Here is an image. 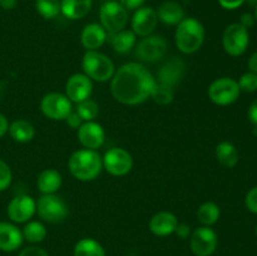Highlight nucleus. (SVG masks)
<instances>
[{
	"instance_id": "1",
	"label": "nucleus",
	"mask_w": 257,
	"mask_h": 256,
	"mask_svg": "<svg viewBox=\"0 0 257 256\" xmlns=\"http://www.w3.org/2000/svg\"><path fill=\"white\" fill-rule=\"evenodd\" d=\"M156 79L142 63L130 62L120 65L110 79V93L117 102L137 105L150 98Z\"/></svg>"
},
{
	"instance_id": "2",
	"label": "nucleus",
	"mask_w": 257,
	"mask_h": 256,
	"mask_svg": "<svg viewBox=\"0 0 257 256\" xmlns=\"http://www.w3.org/2000/svg\"><path fill=\"white\" fill-rule=\"evenodd\" d=\"M68 168L74 178L82 182L93 181L100 175L103 170L102 157L94 150H78L70 155Z\"/></svg>"
},
{
	"instance_id": "3",
	"label": "nucleus",
	"mask_w": 257,
	"mask_h": 256,
	"mask_svg": "<svg viewBox=\"0 0 257 256\" xmlns=\"http://www.w3.org/2000/svg\"><path fill=\"white\" fill-rule=\"evenodd\" d=\"M205 42V28L202 23L192 17L185 18L176 25L175 44L183 54L198 52Z\"/></svg>"
},
{
	"instance_id": "4",
	"label": "nucleus",
	"mask_w": 257,
	"mask_h": 256,
	"mask_svg": "<svg viewBox=\"0 0 257 256\" xmlns=\"http://www.w3.org/2000/svg\"><path fill=\"white\" fill-rule=\"evenodd\" d=\"M83 73L94 82L104 83L112 79L115 72L113 60L99 50H87L82 59Z\"/></svg>"
},
{
	"instance_id": "5",
	"label": "nucleus",
	"mask_w": 257,
	"mask_h": 256,
	"mask_svg": "<svg viewBox=\"0 0 257 256\" xmlns=\"http://www.w3.org/2000/svg\"><path fill=\"white\" fill-rule=\"evenodd\" d=\"M99 22L108 35L115 34L125 29L128 23V10L119 2L108 0L103 3L99 9Z\"/></svg>"
},
{
	"instance_id": "6",
	"label": "nucleus",
	"mask_w": 257,
	"mask_h": 256,
	"mask_svg": "<svg viewBox=\"0 0 257 256\" xmlns=\"http://www.w3.org/2000/svg\"><path fill=\"white\" fill-rule=\"evenodd\" d=\"M35 213H38V216L45 222L58 223L65 220L69 210L63 198L55 193H52V195H42L38 198Z\"/></svg>"
},
{
	"instance_id": "7",
	"label": "nucleus",
	"mask_w": 257,
	"mask_h": 256,
	"mask_svg": "<svg viewBox=\"0 0 257 256\" xmlns=\"http://www.w3.org/2000/svg\"><path fill=\"white\" fill-rule=\"evenodd\" d=\"M208 98L217 105H230L240 97L241 89L237 80L230 77L217 78L208 87Z\"/></svg>"
},
{
	"instance_id": "8",
	"label": "nucleus",
	"mask_w": 257,
	"mask_h": 256,
	"mask_svg": "<svg viewBox=\"0 0 257 256\" xmlns=\"http://www.w3.org/2000/svg\"><path fill=\"white\" fill-rule=\"evenodd\" d=\"M168 43L162 35H148L136 44V55L141 62L156 63L167 54Z\"/></svg>"
},
{
	"instance_id": "9",
	"label": "nucleus",
	"mask_w": 257,
	"mask_h": 256,
	"mask_svg": "<svg viewBox=\"0 0 257 256\" xmlns=\"http://www.w3.org/2000/svg\"><path fill=\"white\" fill-rule=\"evenodd\" d=\"M250 43L248 29L240 24L233 23L225 29L222 35V47L231 57H240L246 52Z\"/></svg>"
},
{
	"instance_id": "10",
	"label": "nucleus",
	"mask_w": 257,
	"mask_h": 256,
	"mask_svg": "<svg viewBox=\"0 0 257 256\" xmlns=\"http://www.w3.org/2000/svg\"><path fill=\"white\" fill-rule=\"evenodd\" d=\"M103 168L109 175L122 177L131 172L133 167L132 155L127 150L120 147H113L108 150L102 157Z\"/></svg>"
},
{
	"instance_id": "11",
	"label": "nucleus",
	"mask_w": 257,
	"mask_h": 256,
	"mask_svg": "<svg viewBox=\"0 0 257 256\" xmlns=\"http://www.w3.org/2000/svg\"><path fill=\"white\" fill-rule=\"evenodd\" d=\"M40 109L47 118L52 120H64L73 110L72 102L63 93L52 92L45 94L40 102Z\"/></svg>"
},
{
	"instance_id": "12",
	"label": "nucleus",
	"mask_w": 257,
	"mask_h": 256,
	"mask_svg": "<svg viewBox=\"0 0 257 256\" xmlns=\"http://www.w3.org/2000/svg\"><path fill=\"white\" fill-rule=\"evenodd\" d=\"M218 237L210 226H200L190 236V245L193 255L211 256L217 248Z\"/></svg>"
},
{
	"instance_id": "13",
	"label": "nucleus",
	"mask_w": 257,
	"mask_h": 256,
	"mask_svg": "<svg viewBox=\"0 0 257 256\" xmlns=\"http://www.w3.org/2000/svg\"><path fill=\"white\" fill-rule=\"evenodd\" d=\"M37 212V201L29 195H18L7 207L8 217L14 223H27Z\"/></svg>"
},
{
	"instance_id": "14",
	"label": "nucleus",
	"mask_w": 257,
	"mask_h": 256,
	"mask_svg": "<svg viewBox=\"0 0 257 256\" xmlns=\"http://www.w3.org/2000/svg\"><path fill=\"white\" fill-rule=\"evenodd\" d=\"M93 92V80L84 73H74L65 83V95L72 103H79L90 98Z\"/></svg>"
},
{
	"instance_id": "15",
	"label": "nucleus",
	"mask_w": 257,
	"mask_h": 256,
	"mask_svg": "<svg viewBox=\"0 0 257 256\" xmlns=\"http://www.w3.org/2000/svg\"><path fill=\"white\" fill-rule=\"evenodd\" d=\"M132 32L137 37L145 38L153 34L158 24L157 13L151 7H141L135 10L132 17Z\"/></svg>"
},
{
	"instance_id": "16",
	"label": "nucleus",
	"mask_w": 257,
	"mask_h": 256,
	"mask_svg": "<svg viewBox=\"0 0 257 256\" xmlns=\"http://www.w3.org/2000/svg\"><path fill=\"white\" fill-rule=\"evenodd\" d=\"M186 73V64L182 59L173 57L163 63L157 72L156 82L175 89L176 85L182 80Z\"/></svg>"
},
{
	"instance_id": "17",
	"label": "nucleus",
	"mask_w": 257,
	"mask_h": 256,
	"mask_svg": "<svg viewBox=\"0 0 257 256\" xmlns=\"http://www.w3.org/2000/svg\"><path fill=\"white\" fill-rule=\"evenodd\" d=\"M77 137L80 145L87 150H94L102 147L105 141V132L102 124L89 120L83 122L82 125L77 130Z\"/></svg>"
},
{
	"instance_id": "18",
	"label": "nucleus",
	"mask_w": 257,
	"mask_h": 256,
	"mask_svg": "<svg viewBox=\"0 0 257 256\" xmlns=\"http://www.w3.org/2000/svg\"><path fill=\"white\" fill-rule=\"evenodd\" d=\"M178 223L180 222L175 213L170 211H160L151 217L148 227L153 235L158 237H165V236L175 233Z\"/></svg>"
},
{
	"instance_id": "19",
	"label": "nucleus",
	"mask_w": 257,
	"mask_h": 256,
	"mask_svg": "<svg viewBox=\"0 0 257 256\" xmlns=\"http://www.w3.org/2000/svg\"><path fill=\"white\" fill-rule=\"evenodd\" d=\"M23 232L17 225L0 221V250L12 252L23 245Z\"/></svg>"
},
{
	"instance_id": "20",
	"label": "nucleus",
	"mask_w": 257,
	"mask_h": 256,
	"mask_svg": "<svg viewBox=\"0 0 257 256\" xmlns=\"http://www.w3.org/2000/svg\"><path fill=\"white\" fill-rule=\"evenodd\" d=\"M108 39V33L98 23H90L80 33V43L85 50H98Z\"/></svg>"
},
{
	"instance_id": "21",
	"label": "nucleus",
	"mask_w": 257,
	"mask_h": 256,
	"mask_svg": "<svg viewBox=\"0 0 257 256\" xmlns=\"http://www.w3.org/2000/svg\"><path fill=\"white\" fill-rule=\"evenodd\" d=\"M156 13H157L158 20L166 25H177L186 18L182 5L173 0H166L161 3Z\"/></svg>"
},
{
	"instance_id": "22",
	"label": "nucleus",
	"mask_w": 257,
	"mask_h": 256,
	"mask_svg": "<svg viewBox=\"0 0 257 256\" xmlns=\"http://www.w3.org/2000/svg\"><path fill=\"white\" fill-rule=\"evenodd\" d=\"M93 0H60V14L69 20L83 19L90 12Z\"/></svg>"
},
{
	"instance_id": "23",
	"label": "nucleus",
	"mask_w": 257,
	"mask_h": 256,
	"mask_svg": "<svg viewBox=\"0 0 257 256\" xmlns=\"http://www.w3.org/2000/svg\"><path fill=\"white\" fill-rule=\"evenodd\" d=\"M62 175L54 168H47L42 171L37 178V187L42 195L55 193L62 186Z\"/></svg>"
},
{
	"instance_id": "24",
	"label": "nucleus",
	"mask_w": 257,
	"mask_h": 256,
	"mask_svg": "<svg viewBox=\"0 0 257 256\" xmlns=\"http://www.w3.org/2000/svg\"><path fill=\"white\" fill-rule=\"evenodd\" d=\"M8 133L13 141L18 143H28L34 138L35 128L30 122L25 119H17L9 124Z\"/></svg>"
},
{
	"instance_id": "25",
	"label": "nucleus",
	"mask_w": 257,
	"mask_h": 256,
	"mask_svg": "<svg viewBox=\"0 0 257 256\" xmlns=\"http://www.w3.org/2000/svg\"><path fill=\"white\" fill-rule=\"evenodd\" d=\"M109 38L114 52L119 53V54H125L137 44V35L132 30L128 29H123L115 34H110Z\"/></svg>"
},
{
	"instance_id": "26",
	"label": "nucleus",
	"mask_w": 257,
	"mask_h": 256,
	"mask_svg": "<svg viewBox=\"0 0 257 256\" xmlns=\"http://www.w3.org/2000/svg\"><path fill=\"white\" fill-rule=\"evenodd\" d=\"M216 160L226 168H233L238 162V151L231 142L223 141L216 146Z\"/></svg>"
},
{
	"instance_id": "27",
	"label": "nucleus",
	"mask_w": 257,
	"mask_h": 256,
	"mask_svg": "<svg viewBox=\"0 0 257 256\" xmlns=\"http://www.w3.org/2000/svg\"><path fill=\"white\" fill-rule=\"evenodd\" d=\"M221 210L217 203L212 201H206L197 208V218L202 226H212L220 220Z\"/></svg>"
},
{
	"instance_id": "28",
	"label": "nucleus",
	"mask_w": 257,
	"mask_h": 256,
	"mask_svg": "<svg viewBox=\"0 0 257 256\" xmlns=\"http://www.w3.org/2000/svg\"><path fill=\"white\" fill-rule=\"evenodd\" d=\"M74 256H105L103 246L94 238L85 237L78 241L73 250Z\"/></svg>"
},
{
	"instance_id": "29",
	"label": "nucleus",
	"mask_w": 257,
	"mask_h": 256,
	"mask_svg": "<svg viewBox=\"0 0 257 256\" xmlns=\"http://www.w3.org/2000/svg\"><path fill=\"white\" fill-rule=\"evenodd\" d=\"M23 237L30 243H39L47 237V227L40 221H28L22 230Z\"/></svg>"
},
{
	"instance_id": "30",
	"label": "nucleus",
	"mask_w": 257,
	"mask_h": 256,
	"mask_svg": "<svg viewBox=\"0 0 257 256\" xmlns=\"http://www.w3.org/2000/svg\"><path fill=\"white\" fill-rule=\"evenodd\" d=\"M35 9L44 19H54L60 14V0H35Z\"/></svg>"
},
{
	"instance_id": "31",
	"label": "nucleus",
	"mask_w": 257,
	"mask_h": 256,
	"mask_svg": "<svg viewBox=\"0 0 257 256\" xmlns=\"http://www.w3.org/2000/svg\"><path fill=\"white\" fill-rule=\"evenodd\" d=\"M173 97H175V89L167 87V85L160 84L157 82L155 83V87L150 95V98H152L157 104L161 105H167L172 103Z\"/></svg>"
},
{
	"instance_id": "32",
	"label": "nucleus",
	"mask_w": 257,
	"mask_h": 256,
	"mask_svg": "<svg viewBox=\"0 0 257 256\" xmlns=\"http://www.w3.org/2000/svg\"><path fill=\"white\" fill-rule=\"evenodd\" d=\"M77 113L82 118L83 122H89V120H94L97 118L98 113H99V107L95 100L88 98V99L77 103Z\"/></svg>"
},
{
	"instance_id": "33",
	"label": "nucleus",
	"mask_w": 257,
	"mask_h": 256,
	"mask_svg": "<svg viewBox=\"0 0 257 256\" xmlns=\"http://www.w3.org/2000/svg\"><path fill=\"white\" fill-rule=\"evenodd\" d=\"M238 87L246 93H253L257 90V74L247 72L242 74L238 79Z\"/></svg>"
},
{
	"instance_id": "34",
	"label": "nucleus",
	"mask_w": 257,
	"mask_h": 256,
	"mask_svg": "<svg viewBox=\"0 0 257 256\" xmlns=\"http://www.w3.org/2000/svg\"><path fill=\"white\" fill-rule=\"evenodd\" d=\"M13 180V173L9 165L0 160V192L5 191L10 186Z\"/></svg>"
},
{
	"instance_id": "35",
	"label": "nucleus",
	"mask_w": 257,
	"mask_h": 256,
	"mask_svg": "<svg viewBox=\"0 0 257 256\" xmlns=\"http://www.w3.org/2000/svg\"><path fill=\"white\" fill-rule=\"evenodd\" d=\"M245 205L250 212L257 215V186L251 188L245 198Z\"/></svg>"
},
{
	"instance_id": "36",
	"label": "nucleus",
	"mask_w": 257,
	"mask_h": 256,
	"mask_svg": "<svg viewBox=\"0 0 257 256\" xmlns=\"http://www.w3.org/2000/svg\"><path fill=\"white\" fill-rule=\"evenodd\" d=\"M19 256H49L47 251L38 246H28L20 251Z\"/></svg>"
},
{
	"instance_id": "37",
	"label": "nucleus",
	"mask_w": 257,
	"mask_h": 256,
	"mask_svg": "<svg viewBox=\"0 0 257 256\" xmlns=\"http://www.w3.org/2000/svg\"><path fill=\"white\" fill-rule=\"evenodd\" d=\"M64 120L70 128H73V130H78V128H79L83 123L82 118L79 117V114H78L77 112H73V110L69 113V114H68V117L65 118Z\"/></svg>"
},
{
	"instance_id": "38",
	"label": "nucleus",
	"mask_w": 257,
	"mask_h": 256,
	"mask_svg": "<svg viewBox=\"0 0 257 256\" xmlns=\"http://www.w3.org/2000/svg\"><path fill=\"white\" fill-rule=\"evenodd\" d=\"M246 2L247 0H218V4L221 5V8L226 10H235Z\"/></svg>"
},
{
	"instance_id": "39",
	"label": "nucleus",
	"mask_w": 257,
	"mask_h": 256,
	"mask_svg": "<svg viewBox=\"0 0 257 256\" xmlns=\"http://www.w3.org/2000/svg\"><path fill=\"white\" fill-rule=\"evenodd\" d=\"M146 0H119L120 4L127 10H137L138 8L143 7Z\"/></svg>"
},
{
	"instance_id": "40",
	"label": "nucleus",
	"mask_w": 257,
	"mask_h": 256,
	"mask_svg": "<svg viewBox=\"0 0 257 256\" xmlns=\"http://www.w3.org/2000/svg\"><path fill=\"white\" fill-rule=\"evenodd\" d=\"M247 117L248 120H250L255 127H257V99L253 100L250 104V107H248Z\"/></svg>"
},
{
	"instance_id": "41",
	"label": "nucleus",
	"mask_w": 257,
	"mask_h": 256,
	"mask_svg": "<svg viewBox=\"0 0 257 256\" xmlns=\"http://www.w3.org/2000/svg\"><path fill=\"white\" fill-rule=\"evenodd\" d=\"M238 23H240L242 27H245L246 29H248V28L252 27L253 23H255V17H253L252 14H250V13H243L240 17V22Z\"/></svg>"
},
{
	"instance_id": "42",
	"label": "nucleus",
	"mask_w": 257,
	"mask_h": 256,
	"mask_svg": "<svg viewBox=\"0 0 257 256\" xmlns=\"http://www.w3.org/2000/svg\"><path fill=\"white\" fill-rule=\"evenodd\" d=\"M175 232L177 233L178 237H181V238H187L188 236H191V233H192L191 232L190 226L186 225V223H178V226H177V228H176Z\"/></svg>"
},
{
	"instance_id": "43",
	"label": "nucleus",
	"mask_w": 257,
	"mask_h": 256,
	"mask_svg": "<svg viewBox=\"0 0 257 256\" xmlns=\"http://www.w3.org/2000/svg\"><path fill=\"white\" fill-rule=\"evenodd\" d=\"M9 120L5 117L3 113H0V138L4 137L8 133V130H9Z\"/></svg>"
},
{
	"instance_id": "44",
	"label": "nucleus",
	"mask_w": 257,
	"mask_h": 256,
	"mask_svg": "<svg viewBox=\"0 0 257 256\" xmlns=\"http://www.w3.org/2000/svg\"><path fill=\"white\" fill-rule=\"evenodd\" d=\"M247 67L251 73H255V74H257V52L253 53V54H251V57L248 58Z\"/></svg>"
},
{
	"instance_id": "45",
	"label": "nucleus",
	"mask_w": 257,
	"mask_h": 256,
	"mask_svg": "<svg viewBox=\"0 0 257 256\" xmlns=\"http://www.w3.org/2000/svg\"><path fill=\"white\" fill-rule=\"evenodd\" d=\"M18 0H0V7L5 10H12L17 7Z\"/></svg>"
},
{
	"instance_id": "46",
	"label": "nucleus",
	"mask_w": 257,
	"mask_h": 256,
	"mask_svg": "<svg viewBox=\"0 0 257 256\" xmlns=\"http://www.w3.org/2000/svg\"><path fill=\"white\" fill-rule=\"evenodd\" d=\"M255 19L257 20V5H256V9H255Z\"/></svg>"
},
{
	"instance_id": "47",
	"label": "nucleus",
	"mask_w": 257,
	"mask_h": 256,
	"mask_svg": "<svg viewBox=\"0 0 257 256\" xmlns=\"http://www.w3.org/2000/svg\"><path fill=\"white\" fill-rule=\"evenodd\" d=\"M255 232H256V236H257V225H256V227H255Z\"/></svg>"
},
{
	"instance_id": "48",
	"label": "nucleus",
	"mask_w": 257,
	"mask_h": 256,
	"mask_svg": "<svg viewBox=\"0 0 257 256\" xmlns=\"http://www.w3.org/2000/svg\"><path fill=\"white\" fill-rule=\"evenodd\" d=\"M105 2H108V0H105Z\"/></svg>"
}]
</instances>
